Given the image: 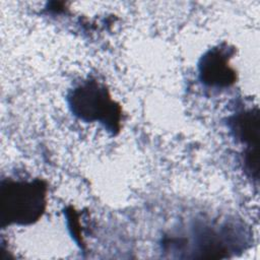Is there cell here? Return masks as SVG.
Returning <instances> with one entry per match:
<instances>
[{
    "label": "cell",
    "mask_w": 260,
    "mask_h": 260,
    "mask_svg": "<svg viewBox=\"0 0 260 260\" xmlns=\"http://www.w3.org/2000/svg\"><path fill=\"white\" fill-rule=\"evenodd\" d=\"M234 50L228 46H218L208 50L198 64L199 78L207 86L229 87L236 82V70L231 66L230 60Z\"/></svg>",
    "instance_id": "cell-3"
},
{
    "label": "cell",
    "mask_w": 260,
    "mask_h": 260,
    "mask_svg": "<svg viewBox=\"0 0 260 260\" xmlns=\"http://www.w3.org/2000/svg\"><path fill=\"white\" fill-rule=\"evenodd\" d=\"M235 137L246 144V149H259L260 118L258 108L245 110L229 119Z\"/></svg>",
    "instance_id": "cell-4"
},
{
    "label": "cell",
    "mask_w": 260,
    "mask_h": 260,
    "mask_svg": "<svg viewBox=\"0 0 260 260\" xmlns=\"http://www.w3.org/2000/svg\"><path fill=\"white\" fill-rule=\"evenodd\" d=\"M71 112L78 119L99 122L110 133L116 135L122 127V108L112 99L108 87L96 79H87L68 94Z\"/></svg>",
    "instance_id": "cell-2"
},
{
    "label": "cell",
    "mask_w": 260,
    "mask_h": 260,
    "mask_svg": "<svg viewBox=\"0 0 260 260\" xmlns=\"http://www.w3.org/2000/svg\"><path fill=\"white\" fill-rule=\"evenodd\" d=\"M48 185L45 180L6 179L0 185V223L29 225L37 222L47 208Z\"/></svg>",
    "instance_id": "cell-1"
}]
</instances>
